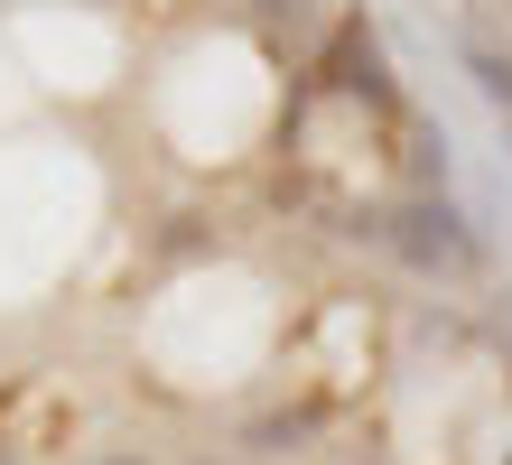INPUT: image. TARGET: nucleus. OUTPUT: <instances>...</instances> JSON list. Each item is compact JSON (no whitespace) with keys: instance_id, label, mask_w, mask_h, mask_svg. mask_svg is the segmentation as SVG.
<instances>
[{"instance_id":"4","label":"nucleus","mask_w":512,"mask_h":465,"mask_svg":"<svg viewBox=\"0 0 512 465\" xmlns=\"http://www.w3.org/2000/svg\"><path fill=\"white\" fill-rule=\"evenodd\" d=\"M466 75H475V93H485V103H494V112L512 121V56L475 38V47H466Z\"/></svg>"},{"instance_id":"1","label":"nucleus","mask_w":512,"mask_h":465,"mask_svg":"<svg viewBox=\"0 0 512 465\" xmlns=\"http://www.w3.org/2000/svg\"><path fill=\"white\" fill-rule=\"evenodd\" d=\"M382 242H391L410 270H457V261L475 252V242H466V214L447 205V196H401V205L382 214Z\"/></svg>"},{"instance_id":"6","label":"nucleus","mask_w":512,"mask_h":465,"mask_svg":"<svg viewBox=\"0 0 512 465\" xmlns=\"http://www.w3.org/2000/svg\"><path fill=\"white\" fill-rule=\"evenodd\" d=\"M252 10H261L270 28H298V19H308V0H252Z\"/></svg>"},{"instance_id":"2","label":"nucleus","mask_w":512,"mask_h":465,"mask_svg":"<svg viewBox=\"0 0 512 465\" xmlns=\"http://www.w3.org/2000/svg\"><path fill=\"white\" fill-rule=\"evenodd\" d=\"M317 84H336V93H354V103H373V112H401V84H391L382 38H373L364 19H336V28H326V47H317Z\"/></svg>"},{"instance_id":"3","label":"nucleus","mask_w":512,"mask_h":465,"mask_svg":"<svg viewBox=\"0 0 512 465\" xmlns=\"http://www.w3.org/2000/svg\"><path fill=\"white\" fill-rule=\"evenodd\" d=\"M410 196H447V131H410Z\"/></svg>"},{"instance_id":"7","label":"nucleus","mask_w":512,"mask_h":465,"mask_svg":"<svg viewBox=\"0 0 512 465\" xmlns=\"http://www.w3.org/2000/svg\"><path fill=\"white\" fill-rule=\"evenodd\" d=\"M103 465H140V456H103Z\"/></svg>"},{"instance_id":"5","label":"nucleus","mask_w":512,"mask_h":465,"mask_svg":"<svg viewBox=\"0 0 512 465\" xmlns=\"http://www.w3.org/2000/svg\"><path fill=\"white\" fill-rule=\"evenodd\" d=\"M298 438H308V419H261L252 428V456H289Z\"/></svg>"}]
</instances>
